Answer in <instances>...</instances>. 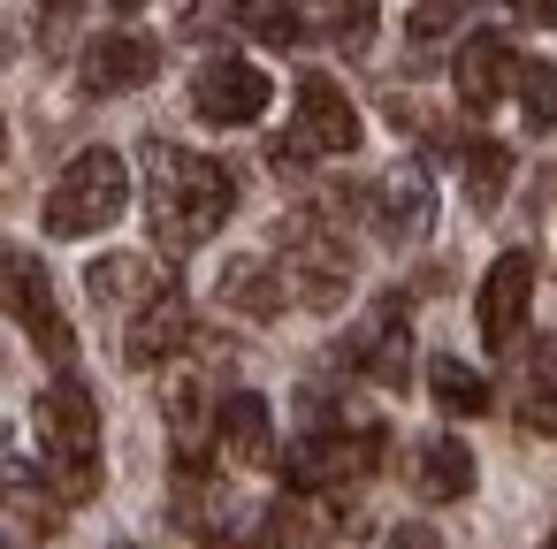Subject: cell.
<instances>
[{
    "instance_id": "obj_1",
    "label": "cell",
    "mask_w": 557,
    "mask_h": 549,
    "mask_svg": "<svg viewBox=\"0 0 557 549\" xmlns=\"http://www.w3.org/2000/svg\"><path fill=\"white\" fill-rule=\"evenodd\" d=\"M146 214H153V245L161 252H199L230 214H237V176L191 146L153 138L146 146Z\"/></svg>"
},
{
    "instance_id": "obj_2",
    "label": "cell",
    "mask_w": 557,
    "mask_h": 549,
    "mask_svg": "<svg viewBox=\"0 0 557 549\" xmlns=\"http://www.w3.org/2000/svg\"><path fill=\"white\" fill-rule=\"evenodd\" d=\"M32 427H39V458L54 473V488L70 503H85L100 488V404L77 374H54L32 404Z\"/></svg>"
},
{
    "instance_id": "obj_3",
    "label": "cell",
    "mask_w": 557,
    "mask_h": 549,
    "mask_svg": "<svg viewBox=\"0 0 557 549\" xmlns=\"http://www.w3.org/2000/svg\"><path fill=\"white\" fill-rule=\"evenodd\" d=\"M344 222V199H313L306 214H290V229H283V283H290V298L298 305H336L344 290H351V237L336 229Z\"/></svg>"
},
{
    "instance_id": "obj_4",
    "label": "cell",
    "mask_w": 557,
    "mask_h": 549,
    "mask_svg": "<svg viewBox=\"0 0 557 549\" xmlns=\"http://www.w3.org/2000/svg\"><path fill=\"white\" fill-rule=\"evenodd\" d=\"M131 207V169L115 146H85L47 191V237H100Z\"/></svg>"
},
{
    "instance_id": "obj_5",
    "label": "cell",
    "mask_w": 557,
    "mask_h": 549,
    "mask_svg": "<svg viewBox=\"0 0 557 549\" xmlns=\"http://www.w3.org/2000/svg\"><path fill=\"white\" fill-rule=\"evenodd\" d=\"M359 146V108L344 100V85L329 70H306L298 77V108H290V130L275 138V169H306L321 153H351Z\"/></svg>"
},
{
    "instance_id": "obj_6",
    "label": "cell",
    "mask_w": 557,
    "mask_h": 549,
    "mask_svg": "<svg viewBox=\"0 0 557 549\" xmlns=\"http://www.w3.org/2000/svg\"><path fill=\"white\" fill-rule=\"evenodd\" d=\"M0 313H9V321L54 359V366L77 359V328H70V313H62L54 275H47L39 252H0Z\"/></svg>"
},
{
    "instance_id": "obj_7",
    "label": "cell",
    "mask_w": 557,
    "mask_h": 549,
    "mask_svg": "<svg viewBox=\"0 0 557 549\" xmlns=\"http://www.w3.org/2000/svg\"><path fill=\"white\" fill-rule=\"evenodd\" d=\"M359 214H367L374 237L420 245V237L435 229V184H428V169H420V161H397L374 191H359Z\"/></svg>"
},
{
    "instance_id": "obj_8",
    "label": "cell",
    "mask_w": 557,
    "mask_h": 549,
    "mask_svg": "<svg viewBox=\"0 0 557 549\" xmlns=\"http://www.w3.org/2000/svg\"><path fill=\"white\" fill-rule=\"evenodd\" d=\"M268 100H275L268 70H252V62H237V54H214V62L191 77V108H199V123H222V130L260 123Z\"/></svg>"
},
{
    "instance_id": "obj_9",
    "label": "cell",
    "mask_w": 557,
    "mask_h": 549,
    "mask_svg": "<svg viewBox=\"0 0 557 549\" xmlns=\"http://www.w3.org/2000/svg\"><path fill=\"white\" fill-rule=\"evenodd\" d=\"M527 305H534V252H496V267L481 275V298H473L481 344L488 351H511L519 328H527Z\"/></svg>"
},
{
    "instance_id": "obj_10",
    "label": "cell",
    "mask_w": 557,
    "mask_h": 549,
    "mask_svg": "<svg viewBox=\"0 0 557 549\" xmlns=\"http://www.w3.org/2000/svg\"><path fill=\"white\" fill-rule=\"evenodd\" d=\"M344 359H351L367 382L405 389V374H412V321H405V298H397V290H389V298H374V313L351 328Z\"/></svg>"
},
{
    "instance_id": "obj_11",
    "label": "cell",
    "mask_w": 557,
    "mask_h": 549,
    "mask_svg": "<svg viewBox=\"0 0 557 549\" xmlns=\"http://www.w3.org/2000/svg\"><path fill=\"white\" fill-rule=\"evenodd\" d=\"M153 77H161V47H153L146 32H108V39H92V47H85V70H77V85H85L92 100L138 92V85H153Z\"/></svg>"
},
{
    "instance_id": "obj_12",
    "label": "cell",
    "mask_w": 557,
    "mask_h": 549,
    "mask_svg": "<svg viewBox=\"0 0 557 549\" xmlns=\"http://www.w3.org/2000/svg\"><path fill=\"white\" fill-rule=\"evenodd\" d=\"M450 85H458V108H466V115H488V108L519 85L511 39H504V32H473V39L458 47V62H450Z\"/></svg>"
},
{
    "instance_id": "obj_13",
    "label": "cell",
    "mask_w": 557,
    "mask_h": 549,
    "mask_svg": "<svg viewBox=\"0 0 557 549\" xmlns=\"http://www.w3.org/2000/svg\"><path fill=\"white\" fill-rule=\"evenodd\" d=\"M85 283H92V298L108 305V313H146L161 290H176V275L153 260V252H100L92 267H85Z\"/></svg>"
},
{
    "instance_id": "obj_14",
    "label": "cell",
    "mask_w": 557,
    "mask_h": 549,
    "mask_svg": "<svg viewBox=\"0 0 557 549\" xmlns=\"http://www.w3.org/2000/svg\"><path fill=\"white\" fill-rule=\"evenodd\" d=\"M214 442H222L237 465H252V473L283 465V450H275V420H268V397H260V389H230V397L214 404Z\"/></svg>"
},
{
    "instance_id": "obj_15",
    "label": "cell",
    "mask_w": 557,
    "mask_h": 549,
    "mask_svg": "<svg viewBox=\"0 0 557 549\" xmlns=\"http://www.w3.org/2000/svg\"><path fill=\"white\" fill-rule=\"evenodd\" d=\"M184 344H191V305H184V290H161L146 313H131L123 359H131V366H169Z\"/></svg>"
},
{
    "instance_id": "obj_16",
    "label": "cell",
    "mask_w": 557,
    "mask_h": 549,
    "mask_svg": "<svg viewBox=\"0 0 557 549\" xmlns=\"http://www.w3.org/2000/svg\"><path fill=\"white\" fill-rule=\"evenodd\" d=\"M283 298H290V283H283V267H275L268 252H245V260H230V267H222V305H230V313L275 321V313H283Z\"/></svg>"
},
{
    "instance_id": "obj_17",
    "label": "cell",
    "mask_w": 557,
    "mask_h": 549,
    "mask_svg": "<svg viewBox=\"0 0 557 549\" xmlns=\"http://www.w3.org/2000/svg\"><path fill=\"white\" fill-rule=\"evenodd\" d=\"M412 488H420L428 503H458V496H473V450H466L458 435H428V442L412 450Z\"/></svg>"
},
{
    "instance_id": "obj_18",
    "label": "cell",
    "mask_w": 557,
    "mask_h": 549,
    "mask_svg": "<svg viewBox=\"0 0 557 549\" xmlns=\"http://www.w3.org/2000/svg\"><path fill=\"white\" fill-rule=\"evenodd\" d=\"M0 503H9V511H16L24 526L54 534V526H62V503H70V496H62L54 481H39V473H32L24 458H0Z\"/></svg>"
},
{
    "instance_id": "obj_19",
    "label": "cell",
    "mask_w": 557,
    "mask_h": 549,
    "mask_svg": "<svg viewBox=\"0 0 557 549\" xmlns=\"http://www.w3.org/2000/svg\"><path fill=\"white\" fill-rule=\"evenodd\" d=\"M306 9V32H321L329 47H344V54H367V39H374V0H298Z\"/></svg>"
},
{
    "instance_id": "obj_20",
    "label": "cell",
    "mask_w": 557,
    "mask_h": 549,
    "mask_svg": "<svg viewBox=\"0 0 557 549\" xmlns=\"http://www.w3.org/2000/svg\"><path fill=\"white\" fill-rule=\"evenodd\" d=\"M519 427L527 435H557V344H542L534 359H527V374H519Z\"/></svg>"
},
{
    "instance_id": "obj_21",
    "label": "cell",
    "mask_w": 557,
    "mask_h": 549,
    "mask_svg": "<svg viewBox=\"0 0 557 549\" xmlns=\"http://www.w3.org/2000/svg\"><path fill=\"white\" fill-rule=\"evenodd\" d=\"M222 16L237 32H252L260 47H298L306 39V9H298V0H230Z\"/></svg>"
},
{
    "instance_id": "obj_22",
    "label": "cell",
    "mask_w": 557,
    "mask_h": 549,
    "mask_svg": "<svg viewBox=\"0 0 557 549\" xmlns=\"http://www.w3.org/2000/svg\"><path fill=\"white\" fill-rule=\"evenodd\" d=\"M428 389H435V404L443 412H488V374H473L466 359H428Z\"/></svg>"
},
{
    "instance_id": "obj_23",
    "label": "cell",
    "mask_w": 557,
    "mask_h": 549,
    "mask_svg": "<svg viewBox=\"0 0 557 549\" xmlns=\"http://www.w3.org/2000/svg\"><path fill=\"white\" fill-rule=\"evenodd\" d=\"M504 184H511V153L488 146V138H473V146H466V191H473V207L496 214V207H504Z\"/></svg>"
},
{
    "instance_id": "obj_24",
    "label": "cell",
    "mask_w": 557,
    "mask_h": 549,
    "mask_svg": "<svg viewBox=\"0 0 557 549\" xmlns=\"http://www.w3.org/2000/svg\"><path fill=\"white\" fill-rule=\"evenodd\" d=\"M519 115L527 130H557V62H519Z\"/></svg>"
},
{
    "instance_id": "obj_25",
    "label": "cell",
    "mask_w": 557,
    "mask_h": 549,
    "mask_svg": "<svg viewBox=\"0 0 557 549\" xmlns=\"http://www.w3.org/2000/svg\"><path fill=\"white\" fill-rule=\"evenodd\" d=\"M450 24H458V0H420V9H412V47L443 39Z\"/></svg>"
},
{
    "instance_id": "obj_26",
    "label": "cell",
    "mask_w": 557,
    "mask_h": 549,
    "mask_svg": "<svg viewBox=\"0 0 557 549\" xmlns=\"http://www.w3.org/2000/svg\"><path fill=\"white\" fill-rule=\"evenodd\" d=\"M382 549H443V541H435V526H420V519H405V526H397V534H389Z\"/></svg>"
},
{
    "instance_id": "obj_27",
    "label": "cell",
    "mask_w": 557,
    "mask_h": 549,
    "mask_svg": "<svg viewBox=\"0 0 557 549\" xmlns=\"http://www.w3.org/2000/svg\"><path fill=\"white\" fill-rule=\"evenodd\" d=\"M70 24H77V0H47V47H62Z\"/></svg>"
},
{
    "instance_id": "obj_28",
    "label": "cell",
    "mask_w": 557,
    "mask_h": 549,
    "mask_svg": "<svg viewBox=\"0 0 557 549\" xmlns=\"http://www.w3.org/2000/svg\"><path fill=\"white\" fill-rule=\"evenodd\" d=\"M207 549H237V541H207ZM245 549H252V541H245Z\"/></svg>"
},
{
    "instance_id": "obj_29",
    "label": "cell",
    "mask_w": 557,
    "mask_h": 549,
    "mask_svg": "<svg viewBox=\"0 0 557 549\" xmlns=\"http://www.w3.org/2000/svg\"><path fill=\"white\" fill-rule=\"evenodd\" d=\"M0 161H9V130H0Z\"/></svg>"
},
{
    "instance_id": "obj_30",
    "label": "cell",
    "mask_w": 557,
    "mask_h": 549,
    "mask_svg": "<svg viewBox=\"0 0 557 549\" xmlns=\"http://www.w3.org/2000/svg\"><path fill=\"white\" fill-rule=\"evenodd\" d=\"M542 549H557V534H549V541H542Z\"/></svg>"
}]
</instances>
